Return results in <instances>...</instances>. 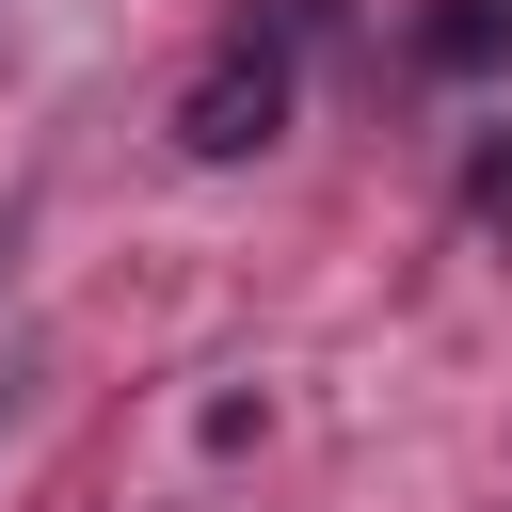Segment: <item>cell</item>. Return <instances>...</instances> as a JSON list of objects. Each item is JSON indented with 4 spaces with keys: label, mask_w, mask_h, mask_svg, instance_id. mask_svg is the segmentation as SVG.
Returning a JSON list of instances; mask_svg holds the SVG:
<instances>
[{
    "label": "cell",
    "mask_w": 512,
    "mask_h": 512,
    "mask_svg": "<svg viewBox=\"0 0 512 512\" xmlns=\"http://www.w3.org/2000/svg\"><path fill=\"white\" fill-rule=\"evenodd\" d=\"M272 128H288V48L240 32L224 64H192V96H176V144H192V160H256Z\"/></svg>",
    "instance_id": "6da1fadb"
},
{
    "label": "cell",
    "mask_w": 512,
    "mask_h": 512,
    "mask_svg": "<svg viewBox=\"0 0 512 512\" xmlns=\"http://www.w3.org/2000/svg\"><path fill=\"white\" fill-rule=\"evenodd\" d=\"M464 208H480V224H512V128H496V144L464 160Z\"/></svg>",
    "instance_id": "7a4b0ae2"
}]
</instances>
